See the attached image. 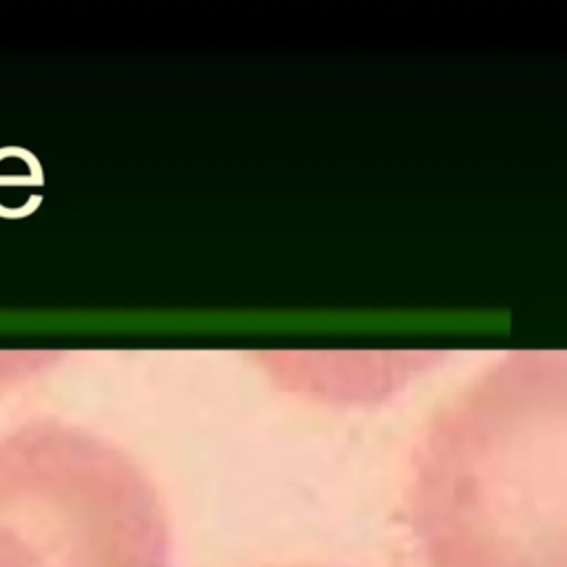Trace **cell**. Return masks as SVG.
Wrapping results in <instances>:
<instances>
[{
    "label": "cell",
    "instance_id": "cell-1",
    "mask_svg": "<svg viewBox=\"0 0 567 567\" xmlns=\"http://www.w3.org/2000/svg\"><path fill=\"white\" fill-rule=\"evenodd\" d=\"M563 363L518 352L430 425L410 485L427 567H565Z\"/></svg>",
    "mask_w": 567,
    "mask_h": 567
},
{
    "label": "cell",
    "instance_id": "cell-2",
    "mask_svg": "<svg viewBox=\"0 0 567 567\" xmlns=\"http://www.w3.org/2000/svg\"><path fill=\"white\" fill-rule=\"evenodd\" d=\"M0 567H171L159 496L89 434L18 432L0 441Z\"/></svg>",
    "mask_w": 567,
    "mask_h": 567
}]
</instances>
